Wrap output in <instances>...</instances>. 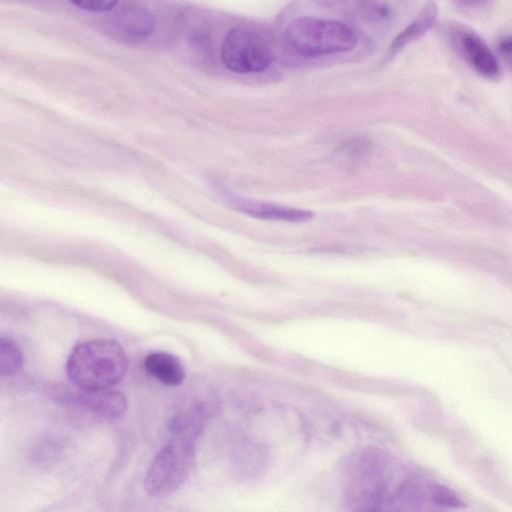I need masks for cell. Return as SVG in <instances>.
Returning <instances> with one entry per match:
<instances>
[{
    "mask_svg": "<svg viewBox=\"0 0 512 512\" xmlns=\"http://www.w3.org/2000/svg\"><path fill=\"white\" fill-rule=\"evenodd\" d=\"M55 399L66 405H70L98 417L115 420L126 411L127 400L118 391L110 390H66L59 389L53 394Z\"/></svg>",
    "mask_w": 512,
    "mask_h": 512,
    "instance_id": "7",
    "label": "cell"
},
{
    "mask_svg": "<svg viewBox=\"0 0 512 512\" xmlns=\"http://www.w3.org/2000/svg\"><path fill=\"white\" fill-rule=\"evenodd\" d=\"M60 454V445L54 441L48 440L39 444L33 452V458L37 463H51L55 461Z\"/></svg>",
    "mask_w": 512,
    "mask_h": 512,
    "instance_id": "14",
    "label": "cell"
},
{
    "mask_svg": "<svg viewBox=\"0 0 512 512\" xmlns=\"http://www.w3.org/2000/svg\"><path fill=\"white\" fill-rule=\"evenodd\" d=\"M144 368L151 377L166 386H178L185 379V369L181 361L165 352L147 355Z\"/></svg>",
    "mask_w": 512,
    "mask_h": 512,
    "instance_id": "10",
    "label": "cell"
},
{
    "mask_svg": "<svg viewBox=\"0 0 512 512\" xmlns=\"http://www.w3.org/2000/svg\"><path fill=\"white\" fill-rule=\"evenodd\" d=\"M155 27L156 21L153 14L141 7L121 8L108 21L110 35L129 44L148 39Z\"/></svg>",
    "mask_w": 512,
    "mask_h": 512,
    "instance_id": "8",
    "label": "cell"
},
{
    "mask_svg": "<svg viewBox=\"0 0 512 512\" xmlns=\"http://www.w3.org/2000/svg\"><path fill=\"white\" fill-rule=\"evenodd\" d=\"M377 512H380V511H377Z\"/></svg>",
    "mask_w": 512,
    "mask_h": 512,
    "instance_id": "18",
    "label": "cell"
},
{
    "mask_svg": "<svg viewBox=\"0 0 512 512\" xmlns=\"http://www.w3.org/2000/svg\"><path fill=\"white\" fill-rule=\"evenodd\" d=\"M432 497L436 504L451 507L462 508L465 502L454 491L443 485H435L432 488Z\"/></svg>",
    "mask_w": 512,
    "mask_h": 512,
    "instance_id": "13",
    "label": "cell"
},
{
    "mask_svg": "<svg viewBox=\"0 0 512 512\" xmlns=\"http://www.w3.org/2000/svg\"><path fill=\"white\" fill-rule=\"evenodd\" d=\"M284 40L291 52L303 57L347 52L357 45V35L350 25L316 17L291 21L284 31Z\"/></svg>",
    "mask_w": 512,
    "mask_h": 512,
    "instance_id": "3",
    "label": "cell"
},
{
    "mask_svg": "<svg viewBox=\"0 0 512 512\" xmlns=\"http://www.w3.org/2000/svg\"><path fill=\"white\" fill-rule=\"evenodd\" d=\"M218 188V192L230 206L242 213L256 218L288 222H304L311 219L313 216L312 212L308 210L246 199L227 191L223 187L219 186Z\"/></svg>",
    "mask_w": 512,
    "mask_h": 512,
    "instance_id": "9",
    "label": "cell"
},
{
    "mask_svg": "<svg viewBox=\"0 0 512 512\" xmlns=\"http://www.w3.org/2000/svg\"><path fill=\"white\" fill-rule=\"evenodd\" d=\"M363 10L366 16L378 21L387 20L392 15V8L385 2H365Z\"/></svg>",
    "mask_w": 512,
    "mask_h": 512,
    "instance_id": "15",
    "label": "cell"
},
{
    "mask_svg": "<svg viewBox=\"0 0 512 512\" xmlns=\"http://www.w3.org/2000/svg\"><path fill=\"white\" fill-rule=\"evenodd\" d=\"M448 33L452 47L478 75L489 80L500 77L496 55L478 34L460 26L451 27Z\"/></svg>",
    "mask_w": 512,
    "mask_h": 512,
    "instance_id": "6",
    "label": "cell"
},
{
    "mask_svg": "<svg viewBox=\"0 0 512 512\" xmlns=\"http://www.w3.org/2000/svg\"><path fill=\"white\" fill-rule=\"evenodd\" d=\"M220 57L228 70L249 74L266 70L272 62L273 52L262 33L250 27L238 26L225 35Z\"/></svg>",
    "mask_w": 512,
    "mask_h": 512,
    "instance_id": "4",
    "label": "cell"
},
{
    "mask_svg": "<svg viewBox=\"0 0 512 512\" xmlns=\"http://www.w3.org/2000/svg\"><path fill=\"white\" fill-rule=\"evenodd\" d=\"M352 475L348 479V490L357 504L367 507L366 512H374L373 507L384 498L386 486L385 458L380 452H366L356 456L351 463ZM356 504V505H357Z\"/></svg>",
    "mask_w": 512,
    "mask_h": 512,
    "instance_id": "5",
    "label": "cell"
},
{
    "mask_svg": "<svg viewBox=\"0 0 512 512\" xmlns=\"http://www.w3.org/2000/svg\"><path fill=\"white\" fill-rule=\"evenodd\" d=\"M206 419L205 408L195 404L170 422V437L152 459L143 486L151 497H165L188 479L196 460V443Z\"/></svg>",
    "mask_w": 512,
    "mask_h": 512,
    "instance_id": "1",
    "label": "cell"
},
{
    "mask_svg": "<svg viewBox=\"0 0 512 512\" xmlns=\"http://www.w3.org/2000/svg\"><path fill=\"white\" fill-rule=\"evenodd\" d=\"M127 365L126 354L119 343L93 339L73 348L67 359L66 373L76 388L107 390L124 378Z\"/></svg>",
    "mask_w": 512,
    "mask_h": 512,
    "instance_id": "2",
    "label": "cell"
},
{
    "mask_svg": "<svg viewBox=\"0 0 512 512\" xmlns=\"http://www.w3.org/2000/svg\"><path fill=\"white\" fill-rule=\"evenodd\" d=\"M436 16V4L434 2L426 3L415 19L395 37L389 48V57L394 56L404 47L425 34L434 24Z\"/></svg>",
    "mask_w": 512,
    "mask_h": 512,
    "instance_id": "11",
    "label": "cell"
},
{
    "mask_svg": "<svg viewBox=\"0 0 512 512\" xmlns=\"http://www.w3.org/2000/svg\"><path fill=\"white\" fill-rule=\"evenodd\" d=\"M23 365V354L17 343L6 336L0 338V374L11 376L16 374Z\"/></svg>",
    "mask_w": 512,
    "mask_h": 512,
    "instance_id": "12",
    "label": "cell"
},
{
    "mask_svg": "<svg viewBox=\"0 0 512 512\" xmlns=\"http://www.w3.org/2000/svg\"><path fill=\"white\" fill-rule=\"evenodd\" d=\"M497 50L512 74V34L505 35L499 39Z\"/></svg>",
    "mask_w": 512,
    "mask_h": 512,
    "instance_id": "17",
    "label": "cell"
},
{
    "mask_svg": "<svg viewBox=\"0 0 512 512\" xmlns=\"http://www.w3.org/2000/svg\"><path fill=\"white\" fill-rule=\"evenodd\" d=\"M72 5L77 7L78 9H82L89 12L99 13V12H108L112 11L116 5L118 4L116 1H87V0H78L71 1Z\"/></svg>",
    "mask_w": 512,
    "mask_h": 512,
    "instance_id": "16",
    "label": "cell"
}]
</instances>
